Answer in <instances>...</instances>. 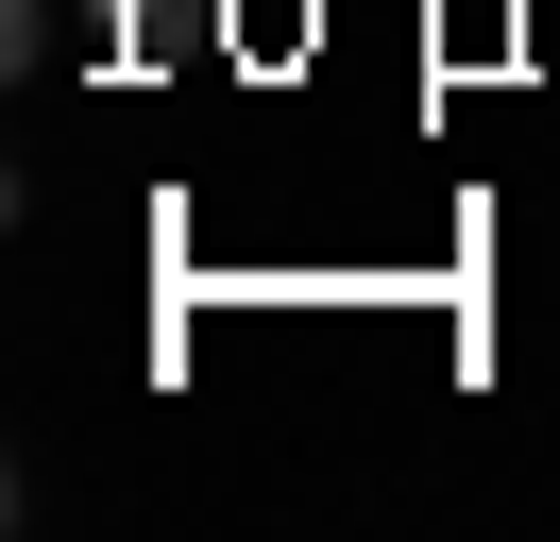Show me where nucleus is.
Here are the masks:
<instances>
[]
</instances>
